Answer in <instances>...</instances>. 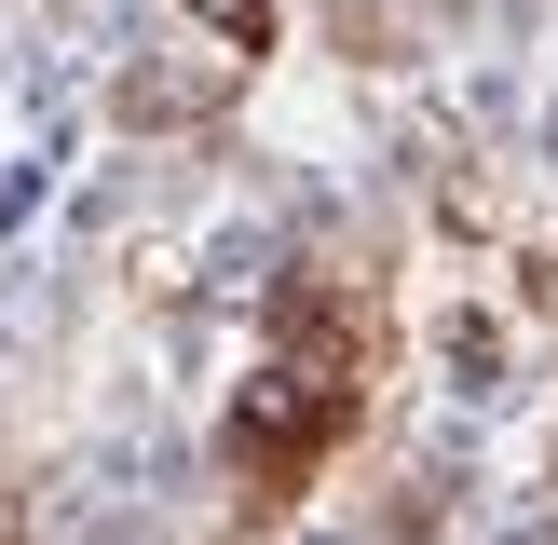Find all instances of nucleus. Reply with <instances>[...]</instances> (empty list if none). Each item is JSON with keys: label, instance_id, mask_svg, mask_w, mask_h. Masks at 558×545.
Instances as JSON below:
<instances>
[{"label": "nucleus", "instance_id": "3", "mask_svg": "<svg viewBox=\"0 0 558 545\" xmlns=\"http://www.w3.org/2000/svg\"><path fill=\"white\" fill-rule=\"evenodd\" d=\"M178 14L205 27V41L232 55V69H245V55H272V27H287V14H272V0H178Z\"/></svg>", "mask_w": 558, "mask_h": 545}, {"label": "nucleus", "instance_id": "1", "mask_svg": "<svg viewBox=\"0 0 558 545\" xmlns=\"http://www.w3.org/2000/svg\"><path fill=\"white\" fill-rule=\"evenodd\" d=\"M368 423V382L354 368H314V354H272L232 409H218V477L245 491V518H287L300 491L327 477V450Z\"/></svg>", "mask_w": 558, "mask_h": 545}, {"label": "nucleus", "instance_id": "2", "mask_svg": "<svg viewBox=\"0 0 558 545\" xmlns=\"http://www.w3.org/2000/svg\"><path fill=\"white\" fill-rule=\"evenodd\" d=\"M218 69H232V55H218ZM218 69H136L109 109H123V123H191V109H218Z\"/></svg>", "mask_w": 558, "mask_h": 545}]
</instances>
